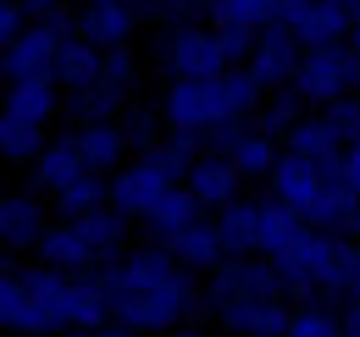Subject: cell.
Returning a JSON list of instances; mask_svg holds the SVG:
<instances>
[{
  "label": "cell",
  "mask_w": 360,
  "mask_h": 337,
  "mask_svg": "<svg viewBox=\"0 0 360 337\" xmlns=\"http://www.w3.org/2000/svg\"><path fill=\"white\" fill-rule=\"evenodd\" d=\"M105 293H111V310L122 326L144 332H178L183 315L200 310V288H194V271L183 265L172 249H134L122 254L117 265L100 271Z\"/></svg>",
  "instance_id": "6da1fadb"
},
{
  "label": "cell",
  "mask_w": 360,
  "mask_h": 337,
  "mask_svg": "<svg viewBox=\"0 0 360 337\" xmlns=\"http://www.w3.org/2000/svg\"><path fill=\"white\" fill-rule=\"evenodd\" d=\"M61 84H56V72L45 78H17V84L6 88V111H0V155L11 161V166H34L39 161V150H45V127L50 117L61 111Z\"/></svg>",
  "instance_id": "7a4b0ae2"
},
{
  "label": "cell",
  "mask_w": 360,
  "mask_h": 337,
  "mask_svg": "<svg viewBox=\"0 0 360 337\" xmlns=\"http://www.w3.org/2000/svg\"><path fill=\"white\" fill-rule=\"evenodd\" d=\"M294 94L305 105L333 111L338 100L360 94V44H327V50H305L300 72H294Z\"/></svg>",
  "instance_id": "3957f363"
},
{
  "label": "cell",
  "mask_w": 360,
  "mask_h": 337,
  "mask_svg": "<svg viewBox=\"0 0 360 337\" xmlns=\"http://www.w3.org/2000/svg\"><path fill=\"white\" fill-rule=\"evenodd\" d=\"M161 117H167V127H172L178 138H200V144H205L211 127L238 122V117L227 111L217 78H172V88L161 94Z\"/></svg>",
  "instance_id": "277c9868"
},
{
  "label": "cell",
  "mask_w": 360,
  "mask_h": 337,
  "mask_svg": "<svg viewBox=\"0 0 360 337\" xmlns=\"http://www.w3.org/2000/svg\"><path fill=\"white\" fill-rule=\"evenodd\" d=\"M250 298H288L283 277L271 260H250V254H227L222 265L205 277V304L211 315L227 310V304H250Z\"/></svg>",
  "instance_id": "5b68a950"
},
{
  "label": "cell",
  "mask_w": 360,
  "mask_h": 337,
  "mask_svg": "<svg viewBox=\"0 0 360 337\" xmlns=\"http://www.w3.org/2000/svg\"><path fill=\"white\" fill-rule=\"evenodd\" d=\"M161 67H167L172 78H222L233 61H227L222 34H217V28H200V22H188V28H172V34H167Z\"/></svg>",
  "instance_id": "8992f818"
},
{
  "label": "cell",
  "mask_w": 360,
  "mask_h": 337,
  "mask_svg": "<svg viewBox=\"0 0 360 337\" xmlns=\"http://www.w3.org/2000/svg\"><path fill=\"white\" fill-rule=\"evenodd\" d=\"M0 321L17 337H61L67 332L61 315L45 298H34V288L22 282V265H6V277H0Z\"/></svg>",
  "instance_id": "52a82bcc"
},
{
  "label": "cell",
  "mask_w": 360,
  "mask_h": 337,
  "mask_svg": "<svg viewBox=\"0 0 360 337\" xmlns=\"http://www.w3.org/2000/svg\"><path fill=\"white\" fill-rule=\"evenodd\" d=\"M61 44H67V39H61L50 22H28L17 39H6V55H0V67H6V84L56 72V61H61Z\"/></svg>",
  "instance_id": "ba28073f"
},
{
  "label": "cell",
  "mask_w": 360,
  "mask_h": 337,
  "mask_svg": "<svg viewBox=\"0 0 360 337\" xmlns=\"http://www.w3.org/2000/svg\"><path fill=\"white\" fill-rule=\"evenodd\" d=\"M327 177H333V171H321L316 161H300V155L283 150L266 183H271V199H283L288 211L311 227V211H316V199H321V188H327Z\"/></svg>",
  "instance_id": "9c48e42d"
},
{
  "label": "cell",
  "mask_w": 360,
  "mask_h": 337,
  "mask_svg": "<svg viewBox=\"0 0 360 337\" xmlns=\"http://www.w3.org/2000/svg\"><path fill=\"white\" fill-rule=\"evenodd\" d=\"M139 22H144V11H139L134 0H89L78 11V39L100 44V50H122V44L134 39Z\"/></svg>",
  "instance_id": "30bf717a"
},
{
  "label": "cell",
  "mask_w": 360,
  "mask_h": 337,
  "mask_svg": "<svg viewBox=\"0 0 360 337\" xmlns=\"http://www.w3.org/2000/svg\"><path fill=\"white\" fill-rule=\"evenodd\" d=\"M300 61H305V44L294 39L288 28H266L261 44H255V55H250V72H255L266 88H294Z\"/></svg>",
  "instance_id": "8fae6325"
},
{
  "label": "cell",
  "mask_w": 360,
  "mask_h": 337,
  "mask_svg": "<svg viewBox=\"0 0 360 337\" xmlns=\"http://www.w3.org/2000/svg\"><path fill=\"white\" fill-rule=\"evenodd\" d=\"M39 265H56V271L84 277V271L100 265V254H94V244L84 238V227H78V221H50L45 238H39Z\"/></svg>",
  "instance_id": "7c38bea8"
},
{
  "label": "cell",
  "mask_w": 360,
  "mask_h": 337,
  "mask_svg": "<svg viewBox=\"0 0 360 337\" xmlns=\"http://www.w3.org/2000/svg\"><path fill=\"white\" fill-rule=\"evenodd\" d=\"M238 183H244V171L233 166L227 155H200L194 166H188V194L205 205V211H227L233 199H238Z\"/></svg>",
  "instance_id": "4fadbf2b"
},
{
  "label": "cell",
  "mask_w": 360,
  "mask_h": 337,
  "mask_svg": "<svg viewBox=\"0 0 360 337\" xmlns=\"http://www.w3.org/2000/svg\"><path fill=\"white\" fill-rule=\"evenodd\" d=\"M45 227H50L45 205H39L34 194H6V199H0V244H6V254L39 249Z\"/></svg>",
  "instance_id": "5bb4252c"
},
{
  "label": "cell",
  "mask_w": 360,
  "mask_h": 337,
  "mask_svg": "<svg viewBox=\"0 0 360 337\" xmlns=\"http://www.w3.org/2000/svg\"><path fill=\"white\" fill-rule=\"evenodd\" d=\"M344 150H349V144H344V133H338V127L327 122V111H321V117H305V122L288 133V155L316 161V166L333 171V177H338V166H344Z\"/></svg>",
  "instance_id": "9a60e30c"
},
{
  "label": "cell",
  "mask_w": 360,
  "mask_h": 337,
  "mask_svg": "<svg viewBox=\"0 0 360 337\" xmlns=\"http://www.w3.org/2000/svg\"><path fill=\"white\" fill-rule=\"evenodd\" d=\"M34 188H67V183H78V177H89V161H84V150H78V138H50L45 150H39V161H34Z\"/></svg>",
  "instance_id": "2e32d148"
},
{
  "label": "cell",
  "mask_w": 360,
  "mask_h": 337,
  "mask_svg": "<svg viewBox=\"0 0 360 337\" xmlns=\"http://www.w3.org/2000/svg\"><path fill=\"white\" fill-rule=\"evenodd\" d=\"M78 138V150H84V161H89L94 177H111V171H122L128 161V133H122V122H89L72 133Z\"/></svg>",
  "instance_id": "e0dca14e"
},
{
  "label": "cell",
  "mask_w": 360,
  "mask_h": 337,
  "mask_svg": "<svg viewBox=\"0 0 360 337\" xmlns=\"http://www.w3.org/2000/svg\"><path fill=\"white\" fill-rule=\"evenodd\" d=\"M194 221H205V205H200V199H194L188 188H172V194H167V199H161L155 211L144 216V227H150V238H155L161 249H167L172 238H183V232H188Z\"/></svg>",
  "instance_id": "ac0fdd59"
},
{
  "label": "cell",
  "mask_w": 360,
  "mask_h": 337,
  "mask_svg": "<svg viewBox=\"0 0 360 337\" xmlns=\"http://www.w3.org/2000/svg\"><path fill=\"white\" fill-rule=\"evenodd\" d=\"M211 28H250V34H266L283 22V0H211Z\"/></svg>",
  "instance_id": "d6986e66"
},
{
  "label": "cell",
  "mask_w": 360,
  "mask_h": 337,
  "mask_svg": "<svg viewBox=\"0 0 360 337\" xmlns=\"http://www.w3.org/2000/svg\"><path fill=\"white\" fill-rule=\"evenodd\" d=\"M217 232L227 254H261V199H233L227 211H217Z\"/></svg>",
  "instance_id": "ffe728a7"
},
{
  "label": "cell",
  "mask_w": 360,
  "mask_h": 337,
  "mask_svg": "<svg viewBox=\"0 0 360 337\" xmlns=\"http://www.w3.org/2000/svg\"><path fill=\"white\" fill-rule=\"evenodd\" d=\"M100 72H105V50L89 39H72L61 44V61H56V84H61V94H78V88L100 84Z\"/></svg>",
  "instance_id": "44dd1931"
},
{
  "label": "cell",
  "mask_w": 360,
  "mask_h": 337,
  "mask_svg": "<svg viewBox=\"0 0 360 337\" xmlns=\"http://www.w3.org/2000/svg\"><path fill=\"white\" fill-rule=\"evenodd\" d=\"M167 249L178 254L188 271H205V277L227 260V244H222V232H217V221H194V227H188L183 238H172Z\"/></svg>",
  "instance_id": "7402d4cb"
},
{
  "label": "cell",
  "mask_w": 360,
  "mask_h": 337,
  "mask_svg": "<svg viewBox=\"0 0 360 337\" xmlns=\"http://www.w3.org/2000/svg\"><path fill=\"white\" fill-rule=\"evenodd\" d=\"M122 105H128V88H117V84H89V88H78V94H67V117L78 127H89V122H117L122 117Z\"/></svg>",
  "instance_id": "603a6c76"
},
{
  "label": "cell",
  "mask_w": 360,
  "mask_h": 337,
  "mask_svg": "<svg viewBox=\"0 0 360 337\" xmlns=\"http://www.w3.org/2000/svg\"><path fill=\"white\" fill-rule=\"evenodd\" d=\"M78 227H84V238L94 244L100 260H122L128 254V216L117 211V205H100V211L78 216Z\"/></svg>",
  "instance_id": "cb8c5ba5"
},
{
  "label": "cell",
  "mask_w": 360,
  "mask_h": 337,
  "mask_svg": "<svg viewBox=\"0 0 360 337\" xmlns=\"http://www.w3.org/2000/svg\"><path fill=\"white\" fill-rule=\"evenodd\" d=\"M50 199H56V216H61V221H78V216L111 205V177H94V171H89V177H78V183L56 188Z\"/></svg>",
  "instance_id": "d4e9b609"
},
{
  "label": "cell",
  "mask_w": 360,
  "mask_h": 337,
  "mask_svg": "<svg viewBox=\"0 0 360 337\" xmlns=\"http://www.w3.org/2000/svg\"><path fill=\"white\" fill-rule=\"evenodd\" d=\"M277 155H283V150H277V138H271V133H261V127L250 122V127H244V138L233 144V155H227V161L244 171V177H271Z\"/></svg>",
  "instance_id": "484cf974"
},
{
  "label": "cell",
  "mask_w": 360,
  "mask_h": 337,
  "mask_svg": "<svg viewBox=\"0 0 360 337\" xmlns=\"http://www.w3.org/2000/svg\"><path fill=\"white\" fill-rule=\"evenodd\" d=\"M300 105H305V100H300L294 88H283L277 100H266V105L255 111V127H261V133H271V138H277V133H294V127L305 122V111H300Z\"/></svg>",
  "instance_id": "4316f807"
},
{
  "label": "cell",
  "mask_w": 360,
  "mask_h": 337,
  "mask_svg": "<svg viewBox=\"0 0 360 337\" xmlns=\"http://www.w3.org/2000/svg\"><path fill=\"white\" fill-rule=\"evenodd\" d=\"M288 337H344V315H333L321 298H316V304H294Z\"/></svg>",
  "instance_id": "83f0119b"
},
{
  "label": "cell",
  "mask_w": 360,
  "mask_h": 337,
  "mask_svg": "<svg viewBox=\"0 0 360 337\" xmlns=\"http://www.w3.org/2000/svg\"><path fill=\"white\" fill-rule=\"evenodd\" d=\"M122 122V133H128V150H139V155H150V150H161L155 138H161V111H128V117H117Z\"/></svg>",
  "instance_id": "f1b7e54d"
},
{
  "label": "cell",
  "mask_w": 360,
  "mask_h": 337,
  "mask_svg": "<svg viewBox=\"0 0 360 337\" xmlns=\"http://www.w3.org/2000/svg\"><path fill=\"white\" fill-rule=\"evenodd\" d=\"M134 55H128V44H122V50H105V72H100V78H105V84H117V88H134Z\"/></svg>",
  "instance_id": "f546056e"
},
{
  "label": "cell",
  "mask_w": 360,
  "mask_h": 337,
  "mask_svg": "<svg viewBox=\"0 0 360 337\" xmlns=\"http://www.w3.org/2000/svg\"><path fill=\"white\" fill-rule=\"evenodd\" d=\"M28 22H34V17H28V6H22V0H6V6H0V39H17Z\"/></svg>",
  "instance_id": "4dcf8cb0"
},
{
  "label": "cell",
  "mask_w": 360,
  "mask_h": 337,
  "mask_svg": "<svg viewBox=\"0 0 360 337\" xmlns=\"http://www.w3.org/2000/svg\"><path fill=\"white\" fill-rule=\"evenodd\" d=\"M338 177H344V183L360 194V144H349V150H344V166H338Z\"/></svg>",
  "instance_id": "1f68e13d"
},
{
  "label": "cell",
  "mask_w": 360,
  "mask_h": 337,
  "mask_svg": "<svg viewBox=\"0 0 360 337\" xmlns=\"http://www.w3.org/2000/svg\"><path fill=\"white\" fill-rule=\"evenodd\" d=\"M344 337H360V298H344Z\"/></svg>",
  "instance_id": "d6a6232c"
},
{
  "label": "cell",
  "mask_w": 360,
  "mask_h": 337,
  "mask_svg": "<svg viewBox=\"0 0 360 337\" xmlns=\"http://www.w3.org/2000/svg\"><path fill=\"white\" fill-rule=\"evenodd\" d=\"M94 337H139V332H134V326H122V321H111V326H100Z\"/></svg>",
  "instance_id": "836d02e7"
},
{
  "label": "cell",
  "mask_w": 360,
  "mask_h": 337,
  "mask_svg": "<svg viewBox=\"0 0 360 337\" xmlns=\"http://www.w3.org/2000/svg\"><path fill=\"white\" fill-rule=\"evenodd\" d=\"M344 238H355V244H360V205H355V216H349V227H344Z\"/></svg>",
  "instance_id": "e575fe53"
},
{
  "label": "cell",
  "mask_w": 360,
  "mask_h": 337,
  "mask_svg": "<svg viewBox=\"0 0 360 337\" xmlns=\"http://www.w3.org/2000/svg\"><path fill=\"white\" fill-rule=\"evenodd\" d=\"M161 337H205V332H188V326H178V332H161Z\"/></svg>",
  "instance_id": "d590c367"
},
{
  "label": "cell",
  "mask_w": 360,
  "mask_h": 337,
  "mask_svg": "<svg viewBox=\"0 0 360 337\" xmlns=\"http://www.w3.org/2000/svg\"><path fill=\"white\" fill-rule=\"evenodd\" d=\"M61 337H94V332H78V326H67V332H61Z\"/></svg>",
  "instance_id": "8d00e7d4"
},
{
  "label": "cell",
  "mask_w": 360,
  "mask_h": 337,
  "mask_svg": "<svg viewBox=\"0 0 360 337\" xmlns=\"http://www.w3.org/2000/svg\"><path fill=\"white\" fill-rule=\"evenodd\" d=\"M355 44H360V17H355Z\"/></svg>",
  "instance_id": "74e56055"
},
{
  "label": "cell",
  "mask_w": 360,
  "mask_h": 337,
  "mask_svg": "<svg viewBox=\"0 0 360 337\" xmlns=\"http://www.w3.org/2000/svg\"><path fill=\"white\" fill-rule=\"evenodd\" d=\"M355 298H360V277H355Z\"/></svg>",
  "instance_id": "f35d334b"
},
{
  "label": "cell",
  "mask_w": 360,
  "mask_h": 337,
  "mask_svg": "<svg viewBox=\"0 0 360 337\" xmlns=\"http://www.w3.org/2000/svg\"><path fill=\"white\" fill-rule=\"evenodd\" d=\"M355 17H360V0H355Z\"/></svg>",
  "instance_id": "ab89813d"
},
{
  "label": "cell",
  "mask_w": 360,
  "mask_h": 337,
  "mask_svg": "<svg viewBox=\"0 0 360 337\" xmlns=\"http://www.w3.org/2000/svg\"><path fill=\"white\" fill-rule=\"evenodd\" d=\"M355 100H360V94H355Z\"/></svg>",
  "instance_id": "60d3db41"
}]
</instances>
